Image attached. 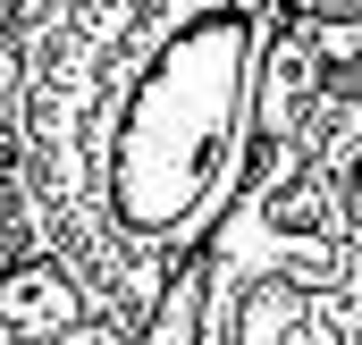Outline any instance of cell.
Returning <instances> with one entry per match:
<instances>
[{
    "mask_svg": "<svg viewBox=\"0 0 362 345\" xmlns=\"http://www.w3.org/2000/svg\"><path fill=\"white\" fill-rule=\"evenodd\" d=\"M0 345H144V337H127V329H110V320H101V329H76V337H25V329L0 320Z\"/></svg>",
    "mask_w": 362,
    "mask_h": 345,
    "instance_id": "cell-4",
    "label": "cell"
},
{
    "mask_svg": "<svg viewBox=\"0 0 362 345\" xmlns=\"http://www.w3.org/2000/svg\"><path fill=\"white\" fill-rule=\"evenodd\" d=\"M211 303L295 286L337 345H362V0H303L270 34L262 152L202 253Z\"/></svg>",
    "mask_w": 362,
    "mask_h": 345,
    "instance_id": "cell-1",
    "label": "cell"
},
{
    "mask_svg": "<svg viewBox=\"0 0 362 345\" xmlns=\"http://www.w3.org/2000/svg\"><path fill=\"white\" fill-rule=\"evenodd\" d=\"M202 303H211V286H202V261H194L177 286H169V303L152 312L144 345H202Z\"/></svg>",
    "mask_w": 362,
    "mask_h": 345,
    "instance_id": "cell-3",
    "label": "cell"
},
{
    "mask_svg": "<svg viewBox=\"0 0 362 345\" xmlns=\"http://www.w3.org/2000/svg\"><path fill=\"white\" fill-rule=\"evenodd\" d=\"M202 345H337L295 286H253L228 303H202Z\"/></svg>",
    "mask_w": 362,
    "mask_h": 345,
    "instance_id": "cell-2",
    "label": "cell"
}]
</instances>
